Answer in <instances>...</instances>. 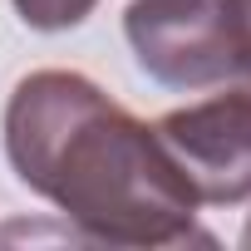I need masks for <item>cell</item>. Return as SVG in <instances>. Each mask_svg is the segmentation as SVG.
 Returning <instances> with one entry per match:
<instances>
[{"label":"cell","instance_id":"6da1fadb","mask_svg":"<svg viewBox=\"0 0 251 251\" xmlns=\"http://www.w3.org/2000/svg\"><path fill=\"white\" fill-rule=\"evenodd\" d=\"M5 158L89 241L177 246L197 236L192 217L202 202L153 123H138L74 69H35L15 84L5 103Z\"/></svg>","mask_w":251,"mask_h":251},{"label":"cell","instance_id":"7a4b0ae2","mask_svg":"<svg viewBox=\"0 0 251 251\" xmlns=\"http://www.w3.org/2000/svg\"><path fill=\"white\" fill-rule=\"evenodd\" d=\"M123 35L143 74L168 89L231 84L246 50L236 0H133L123 10Z\"/></svg>","mask_w":251,"mask_h":251},{"label":"cell","instance_id":"5b68a950","mask_svg":"<svg viewBox=\"0 0 251 251\" xmlns=\"http://www.w3.org/2000/svg\"><path fill=\"white\" fill-rule=\"evenodd\" d=\"M236 89H246V94H251V45L241 50V64H236Z\"/></svg>","mask_w":251,"mask_h":251},{"label":"cell","instance_id":"52a82bcc","mask_svg":"<svg viewBox=\"0 0 251 251\" xmlns=\"http://www.w3.org/2000/svg\"><path fill=\"white\" fill-rule=\"evenodd\" d=\"M241 246H246V251H251V222H246V231H241Z\"/></svg>","mask_w":251,"mask_h":251},{"label":"cell","instance_id":"3957f363","mask_svg":"<svg viewBox=\"0 0 251 251\" xmlns=\"http://www.w3.org/2000/svg\"><path fill=\"white\" fill-rule=\"evenodd\" d=\"M153 133L192 182L197 202L231 207L251 197V94L226 89L217 99L173 108L153 123Z\"/></svg>","mask_w":251,"mask_h":251},{"label":"cell","instance_id":"277c9868","mask_svg":"<svg viewBox=\"0 0 251 251\" xmlns=\"http://www.w3.org/2000/svg\"><path fill=\"white\" fill-rule=\"evenodd\" d=\"M10 5L20 10V20L30 30H69L79 25L99 0H10Z\"/></svg>","mask_w":251,"mask_h":251},{"label":"cell","instance_id":"8992f818","mask_svg":"<svg viewBox=\"0 0 251 251\" xmlns=\"http://www.w3.org/2000/svg\"><path fill=\"white\" fill-rule=\"evenodd\" d=\"M236 10H241V20H246V45H251V0H236Z\"/></svg>","mask_w":251,"mask_h":251}]
</instances>
